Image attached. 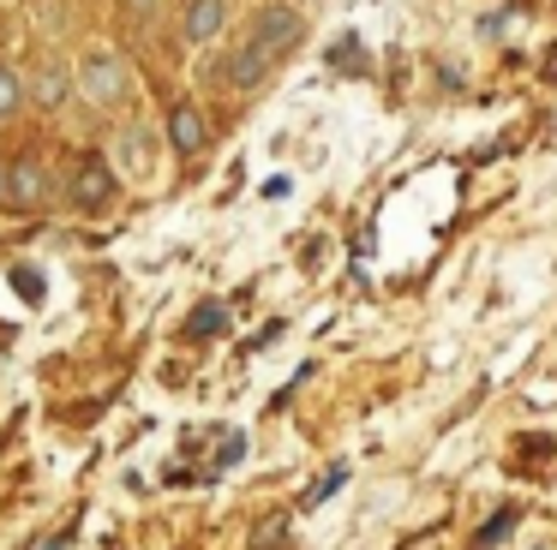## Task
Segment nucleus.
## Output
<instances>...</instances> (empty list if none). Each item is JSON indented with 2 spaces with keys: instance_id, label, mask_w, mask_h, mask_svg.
<instances>
[{
  "instance_id": "20e7f679",
  "label": "nucleus",
  "mask_w": 557,
  "mask_h": 550,
  "mask_svg": "<svg viewBox=\"0 0 557 550\" xmlns=\"http://www.w3.org/2000/svg\"><path fill=\"white\" fill-rule=\"evenodd\" d=\"M25 90H30V108H42V114H61L66 102H73L78 90V72L66 54H42L37 66L25 72Z\"/></svg>"
},
{
  "instance_id": "1a4fd4ad",
  "label": "nucleus",
  "mask_w": 557,
  "mask_h": 550,
  "mask_svg": "<svg viewBox=\"0 0 557 550\" xmlns=\"http://www.w3.org/2000/svg\"><path fill=\"white\" fill-rule=\"evenodd\" d=\"M114 186H121V179H114L109 162H85L73 174V203H78V210H102V203L114 198Z\"/></svg>"
},
{
  "instance_id": "ddd939ff",
  "label": "nucleus",
  "mask_w": 557,
  "mask_h": 550,
  "mask_svg": "<svg viewBox=\"0 0 557 550\" xmlns=\"http://www.w3.org/2000/svg\"><path fill=\"white\" fill-rule=\"evenodd\" d=\"M342 478H348V466H330V473H324V478H318V485L300 497V509H318L324 497H336V485H342Z\"/></svg>"
},
{
  "instance_id": "0eeeda50",
  "label": "nucleus",
  "mask_w": 557,
  "mask_h": 550,
  "mask_svg": "<svg viewBox=\"0 0 557 550\" xmlns=\"http://www.w3.org/2000/svg\"><path fill=\"white\" fill-rule=\"evenodd\" d=\"M162 138H169L174 155H205L210 150V120L198 102H174L169 120H162Z\"/></svg>"
},
{
  "instance_id": "423d86ee",
  "label": "nucleus",
  "mask_w": 557,
  "mask_h": 550,
  "mask_svg": "<svg viewBox=\"0 0 557 550\" xmlns=\"http://www.w3.org/2000/svg\"><path fill=\"white\" fill-rule=\"evenodd\" d=\"M234 24V0H186V12H181V36H186V48H210V42H222V30Z\"/></svg>"
},
{
  "instance_id": "39448f33",
  "label": "nucleus",
  "mask_w": 557,
  "mask_h": 550,
  "mask_svg": "<svg viewBox=\"0 0 557 550\" xmlns=\"http://www.w3.org/2000/svg\"><path fill=\"white\" fill-rule=\"evenodd\" d=\"M270 72H276V60L264 54V48L252 42V36H240V42H228V60H222V78H228L234 96H252L270 84Z\"/></svg>"
},
{
  "instance_id": "2eb2a0df",
  "label": "nucleus",
  "mask_w": 557,
  "mask_h": 550,
  "mask_svg": "<svg viewBox=\"0 0 557 550\" xmlns=\"http://www.w3.org/2000/svg\"><path fill=\"white\" fill-rule=\"evenodd\" d=\"M37 550H78V526H61V533H54L49 545H37Z\"/></svg>"
},
{
  "instance_id": "f257e3e1",
  "label": "nucleus",
  "mask_w": 557,
  "mask_h": 550,
  "mask_svg": "<svg viewBox=\"0 0 557 550\" xmlns=\"http://www.w3.org/2000/svg\"><path fill=\"white\" fill-rule=\"evenodd\" d=\"M73 72H78V96H85L97 114H114V108H126V102H133V90H138V78H133V66H126V54H121V48H109V42H90L85 54L73 60Z\"/></svg>"
},
{
  "instance_id": "f03ea898",
  "label": "nucleus",
  "mask_w": 557,
  "mask_h": 550,
  "mask_svg": "<svg viewBox=\"0 0 557 550\" xmlns=\"http://www.w3.org/2000/svg\"><path fill=\"white\" fill-rule=\"evenodd\" d=\"M162 132H150L145 120H133V126H121L114 132V143H109V167H114V179H133V186H150L157 179V167H162Z\"/></svg>"
},
{
  "instance_id": "9b49d317",
  "label": "nucleus",
  "mask_w": 557,
  "mask_h": 550,
  "mask_svg": "<svg viewBox=\"0 0 557 550\" xmlns=\"http://www.w3.org/2000/svg\"><path fill=\"white\" fill-rule=\"evenodd\" d=\"M228 323V305H216V299H205V305L193 311V323H186V341H210V335Z\"/></svg>"
},
{
  "instance_id": "dca6fc26",
  "label": "nucleus",
  "mask_w": 557,
  "mask_h": 550,
  "mask_svg": "<svg viewBox=\"0 0 557 550\" xmlns=\"http://www.w3.org/2000/svg\"><path fill=\"white\" fill-rule=\"evenodd\" d=\"M0 203H7V162H0Z\"/></svg>"
},
{
  "instance_id": "4468645a",
  "label": "nucleus",
  "mask_w": 557,
  "mask_h": 550,
  "mask_svg": "<svg viewBox=\"0 0 557 550\" xmlns=\"http://www.w3.org/2000/svg\"><path fill=\"white\" fill-rule=\"evenodd\" d=\"M121 12L145 24V18H157V12H162V0H121Z\"/></svg>"
},
{
  "instance_id": "6e6552de",
  "label": "nucleus",
  "mask_w": 557,
  "mask_h": 550,
  "mask_svg": "<svg viewBox=\"0 0 557 550\" xmlns=\"http://www.w3.org/2000/svg\"><path fill=\"white\" fill-rule=\"evenodd\" d=\"M49 203V167L37 162V155H18L13 167H7V210H42Z\"/></svg>"
},
{
  "instance_id": "7ed1b4c3",
  "label": "nucleus",
  "mask_w": 557,
  "mask_h": 550,
  "mask_svg": "<svg viewBox=\"0 0 557 550\" xmlns=\"http://www.w3.org/2000/svg\"><path fill=\"white\" fill-rule=\"evenodd\" d=\"M246 36H252V42L264 48V54L276 60V66H282V60H288L294 48H306V12L294 7V0L258 7V12H252V30H246Z\"/></svg>"
},
{
  "instance_id": "9d476101",
  "label": "nucleus",
  "mask_w": 557,
  "mask_h": 550,
  "mask_svg": "<svg viewBox=\"0 0 557 550\" xmlns=\"http://www.w3.org/2000/svg\"><path fill=\"white\" fill-rule=\"evenodd\" d=\"M25 102H30V90H25V72H18V66H7V60H0V126H7V120H18V114H25Z\"/></svg>"
},
{
  "instance_id": "f8f14e48",
  "label": "nucleus",
  "mask_w": 557,
  "mask_h": 550,
  "mask_svg": "<svg viewBox=\"0 0 557 550\" xmlns=\"http://www.w3.org/2000/svg\"><path fill=\"white\" fill-rule=\"evenodd\" d=\"M516 521H521V514H516V502H509V509H497L492 521H485L480 533H473V550H492V545H497V538H504V533H509V526H516Z\"/></svg>"
}]
</instances>
